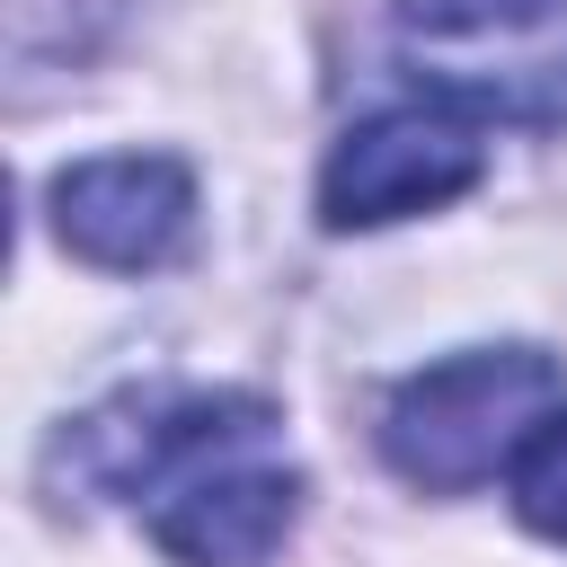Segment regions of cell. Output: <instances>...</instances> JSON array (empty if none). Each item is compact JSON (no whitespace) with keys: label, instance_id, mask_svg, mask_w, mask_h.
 <instances>
[{"label":"cell","instance_id":"8992f818","mask_svg":"<svg viewBox=\"0 0 567 567\" xmlns=\"http://www.w3.org/2000/svg\"><path fill=\"white\" fill-rule=\"evenodd\" d=\"M505 478H514V514H523L540 540L567 549V408L523 443V461H514Z\"/></svg>","mask_w":567,"mask_h":567},{"label":"cell","instance_id":"5b68a950","mask_svg":"<svg viewBox=\"0 0 567 567\" xmlns=\"http://www.w3.org/2000/svg\"><path fill=\"white\" fill-rule=\"evenodd\" d=\"M44 204H53V239H62L71 257H89V266H106V275H142V266H159V257L186 239V221H195V177H186V159H168V151H115V159L62 168Z\"/></svg>","mask_w":567,"mask_h":567},{"label":"cell","instance_id":"6da1fadb","mask_svg":"<svg viewBox=\"0 0 567 567\" xmlns=\"http://www.w3.org/2000/svg\"><path fill=\"white\" fill-rule=\"evenodd\" d=\"M80 461L177 567H266L301 514L284 425L248 390H133L80 425Z\"/></svg>","mask_w":567,"mask_h":567},{"label":"cell","instance_id":"277c9868","mask_svg":"<svg viewBox=\"0 0 567 567\" xmlns=\"http://www.w3.org/2000/svg\"><path fill=\"white\" fill-rule=\"evenodd\" d=\"M487 168L478 151V124L452 115V106H381L363 115L328 168H319V221L328 230H381V221H408V213H434L452 195H470Z\"/></svg>","mask_w":567,"mask_h":567},{"label":"cell","instance_id":"3957f363","mask_svg":"<svg viewBox=\"0 0 567 567\" xmlns=\"http://www.w3.org/2000/svg\"><path fill=\"white\" fill-rule=\"evenodd\" d=\"M408 80L470 124H567V0H399Z\"/></svg>","mask_w":567,"mask_h":567},{"label":"cell","instance_id":"7a4b0ae2","mask_svg":"<svg viewBox=\"0 0 567 567\" xmlns=\"http://www.w3.org/2000/svg\"><path fill=\"white\" fill-rule=\"evenodd\" d=\"M567 408V372L540 346H470L452 363H425L381 408V452L408 487L461 496L523 461V443Z\"/></svg>","mask_w":567,"mask_h":567}]
</instances>
